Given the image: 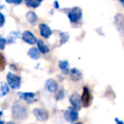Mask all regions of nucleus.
<instances>
[{
	"mask_svg": "<svg viewBox=\"0 0 124 124\" xmlns=\"http://www.w3.org/2000/svg\"><path fill=\"white\" fill-rule=\"evenodd\" d=\"M12 116L15 119L22 120L27 116V110L20 101H16L12 105Z\"/></svg>",
	"mask_w": 124,
	"mask_h": 124,
	"instance_id": "obj_1",
	"label": "nucleus"
},
{
	"mask_svg": "<svg viewBox=\"0 0 124 124\" xmlns=\"http://www.w3.org/2000/svg\"><path fill=\"white\" fill-rule=\"evenodd\" d=\"M7 82L9 86L13 89H18L21 88V78L19 76L14 74L12 72H9L7 74Z\"/></svg>",
	"mask_w": 124,
	"mask_h": 124,
	"instance_id": "obj_2",
	"label": "nucleus"
},
{
	"mask_svg": "<svg viewBox=\"0 0 124 124\" xmlns=\"http://www.w3.org/2000/svg\"><path fill=\"white\" fill-rule=\"evenodd\" d=\"M78 109H76L75 107L71 106L68 107L67 110L65 111L64 113V117L66 118V120L67 122L73 123V122H77L78 120Z\"/></svg>",
	"mask_w": 124,
	"mask_h": 124,
	"instance_id": "obj_3",
	"label": "nucleus"
},
{
	"mask_svg": "<svg viewBox=\"0 0 124 124\" xmlns=\"http://www.w3.org/2000/svg\"><path fill=\"white\" fill-rule=\"evenodd\" d=\"M83 13H82V9L78 7H75L68 13V18H69L70 21L72 23H77L81 20Z\"/></svg>",
	"mask_w": 124,
	"mask_h": 124,
	"instance_id": "obj_4",
	"label": "nucleus"
},
{
	"mask_svg": "<svg viewBox=\"0 0 124 124\" xmlns=\"http://www.w3.org/2000/svg\"><path fill=\"white\" fill-rule=\"evenodd\" d=\"M81 100H82V105L84 107H88L90 105V104H91L92 95L90 94L89 89L88 88V87H84L83 88V92L81 96Z\"/></svg>",
	"mask_w": 124,
	"mask_h": 124,
	"instance_id": "obj_5",
	"label": "nucleus"
},
{
	"mask_svg": "<svg viewBox=\"0 0 124 124\" xmlns=\"http://www.w3.org/2000/svg\"><path fill=\"white\" fill-rule=\"evenodd\" d=\"M33 115L35 116L36 119L40 122H43V121H46L48 117V113L46 110H43L41 108H35L32 110Z\"/></svg>",
	"mask_w": 124,
	"mask_h": 124,
	"instance_id": "obj_6",
	"label": "nucleus"
},
{
	"mask_svg": "<svg viewBox=\"0 0 124 124\" xmlns=\"http://www.w3.org/2000/svg\"><path fill=\"white\" fill-rule=\"evenodd\" d=\"M115 25L118 31L124 36V16L122 14H117L115 16Z\"/></svg>",
	"mask_w": 124,
	"mask_h": 124,
	"instance_id": "obj_7",
	"label": "nucleus"
},
{
	"mask_svg": "<svg viewBox=\"0 0 124 124\" xmlns=\"http://www.w3.org/2000/svg\"><path fill=\"white\" fill-rule=\"evenodd\" d=\"M18 96L20 99L22 100H25L26 102L29 104H31L33 102L36 101V98H35V93H29V92H19L18 93Z\"/></svg>",
	"mask_w": 124,
	"mask_h": 124,
	"instance_id": "obj_8",
	"label": "nucleus"
},
{
	"mask_svg": "<svg viewBox=\"0 0 124 124\" xmlns=\"http://www.w3.org/2000/svg\"><path fill=\"white\" fill-rule=\"evenodd\" d=\"M22 39L24 42H26L28 44L33 45L38 42L36 37L33 35V33H31L29 31H26L22 33Z\"/></svg>",
	"mask_w": 124,
	"mask_h": 124,
	"instance_id": "obj_9",
	"label": "nucleus"
},
{
	"mask_svg": "<svg viewBox=\"0 0 124 124\" xmlns=\"http://www.w3.org/2000/svg\"><path fill=\"white\" fill-rule=\"evenodd\" d=\"M70 103L72 105L73 107H75L76 109L79 110L82 106V100L81 96L78 94V93H74L71 95L70 97Z\"/></svg>",
	"mask_w": 124,
	"mask_h": 124,
	"instance_id": "obj_10",
	"label": "nucleus"
},
{
	"mask_svg": "<svg viewBox=\"0 0 124 124\" xmlns=\"http://www.w3.org/2000/svg\"><path fill=\"white\" fill-rule=\"evenodd\" d=\"M45 88L48 90L50 93H54V92H56L58 89V83L55 80L49 78L46 81L45 83Z\"/></svg>",
	"mask_w": 124,
	"mask_h": 124,
	"instance_id": "obj_11",
	"label": "nucleus"
},
{
	"mask_svg": "<svg viewBox=\"0 0 124 124\" xmlns=\"http://www.w3.org/2000/svg\"><path fill=\"white\" fill-rule=\"evenodd\" d=\"M39 29H40V34H41V36L43 38H48L52 35V31L48 25L41 24L39 26Z\"/></svg>",
	"mask_w": 124,
	"mask_h": 124,
	"instance_id": "obj_12",
	"label": "nucleus"
},
{
	"mask_svg": "<svg viewBox=\"0 0 124 124\" xmlns=\"http://www.w3.org/2000/svg\"><path fill=\"white\" fill-rule=\"evenodd\" d=\"M70 76H71V78L72 81H79L82 78V72L78 69H77V68H73L70 71Z\"/></svg>",
	"mask_w": 124,
	"mask_h": 124,
	"instance_id": "obj_13",
	"label": "nucleus"
},
{
	"mask_svg": "<svg viewBox=\"0 0 124 124\" xmlns=\"http://www.w3.org/2000/svg\"><path fill=\"white\" fill-rule=\"evenodd\" d=\"M28 55L30 56L31 59H33V60H38L40 57V51L38 48H31L28 51Z\"/></svg>",
	"mask_w": 124,
	"mask_h": 124,
	"instance_id": "obj_14",
	"label": "nucleus"
},
{
	"mask_svg": "<svg viewBox=\"0 0 124 124\" xmlns=\"http://www.w3.org/2000/svg\"><path fill=\"white\" fill-rule=\"evenodd\" d=\"M26 19L29 21L30 24L35 25L37 23V21H38V16H37V15L34 12L30 11V12H28L26 14Z\"/></svg>",
	"mask_w": 124,
	"mask_h": 124,
	"instance_id": "obj_15",
	"label": "nucleus"
},
{
	"mask_svg": "<svg viewBox=\"0 0 124 124\" xmlns=\"http://www.w3.org/2000/svg\"><path fill=\"white\" fill-rule=\"evenodd\" d=\"M9 92V84L6 83H1V87H0V97H4L6 94H8Z\"/></svg>",
	"mask_w": 124,
	"mask_h": 124,
	"instance_id": "obj_16",
	"label": "nucleus"
},
{
	"mask_svg": "<svg viewBox=\"0 0 124 124\" xmlns=\"http://www.w3.org/2000/svg\"><path fill=\"white\" fill-rule=\"evenodd\" d=\"M37 43H38V49H39V51L41 52V53H43V54L48 53V51H49V48H48V47L47 46V45L44 44V43H43L42 40H38Z\"/></svg>",
	"mask_w": 124,
	"mask_h": 124,
	"instance_id": "obj_17",
	"label": "nucleus"
},
{
	"mask_svg": "<svg viewBox=\"0 0 124 124\" xmlns=\"http://www.w3.org/2000/svg\"><path fill=\"white\" fill-rule=\"evenodd\" d=\"M41 1L39 0H26V6L31 8H37L40 5Z\"/></svg>",
	"mask_w": 124,
	"mask_h": 124,
	"instance_id": "obj_18",
	"label": "nucleus"
},
{
	"mask_svg": "<svg viewBox=\"0 0 124 124\" xmlns=\"http://www.w3.org/2000/svg\"><path fill=\"white\" fill-rule=\"evenodd\" d=\"M19 37V34H18V32H16V31H13V32H11L10 34H9V38H8L7 42L9 43H15V41H16V38Z\"/></svg>",
	"mask_w": 124,
	"mask_h": 124,
	"instance_id": "obj_19",
	"label": "nucleus"
},
{
	"mask_svg": "<svg viewBox=\"0 0 124 124\" xmlns=\"http://www.w3.org/2000/svg\"><path fill=\"white\" fill-rule=\"evenodd\" d=\"M59 67L61 70L65 71V70H68V67H69V62L67 60H60L59 62Z\"/></svg>",
	"mask_w": 124,
	"mask_h": 124,
	"instance_id": "obj_20",
	"label": "nucleus"
},
{
	"mask_svg": "<svg viewBox=\"0 0 124 124\" xmlns=\"http://www.w3.org/2000/svg\"><path fill=\"white\" fill-rule=\"evenodd\" d=\"M60 39H61L60 40V44H64L69 39V35L66 32H61L60 34Z\"/></svg>",
	"mask_w": 124,
	"mask_h": 124,
	"instance_id": "obj_21",
	"label": "nucleus"
},
{
	"mask_svg": "<svg viewBox=\"0 0 124 124\" xmlns=\"http://www.w3.org/2000/svg\"><path fill=\"white\" fill-rule=\"evenodd\" d=\"M65 97V91L63 89H60L57 91L56 95H55V100H63Z\"/></svg>",
	"mask_w": 124,
	"mask_h": 124,
	"instance_id": "obj_22",
	"label": "nucleus"
},
{
	"mask_svg": "<svg viewBox=\"0 0 124 124\" xmlns=\"http://www.w3.org/2000/svg\"><path fill=\"white\" fill-rule=\"evenodd\" d=\"M5 59H4V55L0 53V71H3L5 67Z\"/></svg>",
	"mask_w": 124,
	"mask_h": 124,
	"instance_id": "obj_23",
	"label": "nucleus"
},
{
	"mask_svg": "<svg viewBox=\"0 0 124 124\" xmlns=\"http://www.w3.org/2000/svg\"><path fill=\"white\" fill-rule=\"evenodd\" d=\"M6 43H7V40H6L5 38L0 37V50L4 49V48H5Z\"/></svg>",
	"mask_w": 124,
	"mask_h": 124,
	"instance_id": "obj_24",
	"label": "nucleus"
},
{
	"mask_svg": "<svg viewBox=\"0 0 124 124\" xmlns=\"http://www.w3.org/2000/svg\"><path fill=\"white\" fill-rule=\"evenodd\" d=\"M4 22H5V18H4V16L2 14V13H0V27H2L4 26Z\"/></svg>",
	"mask_w": 124,
	"mask_h": 124,
	"instance_id": "obj_25",
	"label": "nucleus"
},
{
	"mask_svg": "<svg viewBox=\"0 0 124 124\" xmlns=\"http://www.w3.org/2000/svg\"><path fill=\"white\" fill-rule=\"evenodd\" d=\"M6 2L9 4H19L22 2V0H6Z\"/></svg>",
	"mask_w": 124,
	"mask_h": 124,
	"instance_id": "obj_26",
	"label": "nucleus"
},
{
	"mask_svg": "<svg viewBox=\"0 0 124 124\" xmlns=\"http://www.w3.org/2000/svg\"><path fill=\"white\" fill-rule=\"evenodd\" d=\"M115 121H116V122L117 124H124V122H122V121L119 120L118 118H116Z\"/></svg>",
	"mask_w": 124,
	"mask_h": 124,
	"instance_id": "obj_27",
	"label": "nucleus"
},
{
	"mask_svg": "<svg viewBox=\"0 0 124 124\" xmlns=\"http://www.w3.org/2000/svg\"><path fill=\"white\" fill-rule=\"evenodd\" d=\"M3 115V111H0V124H4V121L1 120V116Z\"/></svg>",
	"mask_w": 124,
	"mask_h": 124,
	"instance_id": "obj_28",
	"label": "nucleus"
},
{
	"mask_svg": "<svg viewBox=\"0 0 124 124\" xmlns=\"http://www.w3.org/2000/svg\"><path fill=\"white\" fill-rule=\"evenodd\" d=\"M54 7L55 8H56V9H58V8H59V4H58V2H56V1H55V2H54Z\"/></svg>",
	"mask_w": 124,
	"mask_h": 124,
	"instance_id": "obj_29",
	"label": "nucleus"
},
{
	"mask_svg": "<svg viewBox=\"0 0 124 124\" xmlns=\"http://www.w3.org/2000/svg\"><path fill=\"white\" fill-rule=\"evenodd\" d=\"M118 1H120V2H121V3H122V5L124 6V0H118Z\"/></svg>",
	"mask_w": 124,
	"mask_h": 124,
	"instance_id": "obj_30",
	"label": "nucleus"
},
{
	"mask_svg": "<svg viewBox=\"0 0 124 124\" xmlns=\"http://www.w3.org/2000/svg\"><path fill=\"white\" fill-rule=\"evenodd\" d=\"M6 124H15V123L13 122H7Z\"/></svg>",
	"mask_w": 124,
	"mask_h": 124,
	"instance_id": "obj_31",
	"label": "nucleus"
},
{
	"mask_svg": "<svg viewBox=\"0 0 124 124\" xmlns=\"http://www.w3.org/2000/svg\"><path fill=\"white\" fill-rule=\"evenodd\" d=\"M74 124H83V123H81V122H78V123H74Z\"/></svg>",
	"mask_w": 124,
	"mask_h": 124,
	"instance_id": "obj_32",
	"label": "nucleus"
},
{
	"mask_svg": "<svg viewBox=\"0 0 124 124\" xmlns=\"http://www.w3.org/2000/svg\"><path fill=\"white\" fill-rule=\"evenodd\" d=\"M39 1H41V2H42V1H43V0H39Z\"/></svg>",
	"mask_w": 124,
	"mask_h": 124,
	"instance_id": "obj_33",
	"label": "nucleus"
}]
</instances>
